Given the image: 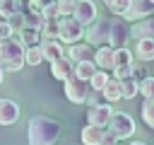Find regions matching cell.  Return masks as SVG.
<instances>
[{
  "mask_svg": "<svg viewBox=\"0 0 154 145\" xmlns=\"http://www.w3.org/2000/svg\"><path fill=\"white\" fill-rule=\"evenodd\" d=\"M60 135V123L51 116H34L26 128L29 145H53Z\"/></svg>",
  "mask_w": 154,
  "mask_h": 145,
  "instance_id": "cell-1",
  "label": "cell"
},
{
  "mask_svg": "<svg viewBox=\"0 0 154 145\" xmlns=\"http://www.w3.org/2000/svg\"><path fill=\"white\" fill-rule=\"evenodd\" d=\"M24 46L14 39V36H10V39H0V65H2V70L7 72H14V70H22L26 63H24Z\"/></svg>",
  "mask_w": 154,
  "mask_h": 145,
  "instance_id": "cell-2",
  "label": "cell"
},
{
  "mask_svg": "<svg viewBox=\"0 0 154 145\" xmlns=\"http://www.w3.org/2000/svg\"><path fill=\"white\" fill-rule=\"evenodd\" d=\"M84 39L89 46H108V39H111V19H101L96 17L91 24L84 27Z\"/></svg>",
  "mask_w": 154,
  "mask_h": 145,
  "instance_id": "cell-3",
  "label": "cell"
},
{
  "mask_svg": "<svg viewBox=\"0 0 154 145\" xmlns=\"http://www.w3.org/2000/svg\"><path fill=\"white\" fill-rule=\"evenodd\" d=\"M106 130L113 133L116 140H125V138H130V135L135 133V121H132V116L125 114V111H113Z\"/></svg>",
  "mask_w": 154,
  "mask_h": 145,
  "instance_id": "cell-4",
  "label": "cell"
},
{
  "mask_svg": "<svg viewBox=\"0 0 154 145\" xmlns=\"http://www.w3.org/2000/svg\"><path fill=\"white\" fill-rule=\"evenodd\" d=\"M58 27H60V34H58V41L60 44H79L84 39V27L72 19V17H58Z\"/></svg>",
  "mask_w": 154,
  "mask_h": 145,
  "instance_id": "cell-5",
  "label": "cell"
},
{
  "mask_svg": "<svg viewBox=\"0 0 154 145\" xmlns=\"http://www.w3.org/2000/svg\"><path fill=\"white\" fill-rule=\"evenodd\" d=\"M89 82H84V80H79V77H75V75H70L67 80H65V97L72 102V104H84L87 102V94H89Z\"/></svg>",
  "mask_w": 154,
  "mask_h": 145,
  "instance_id": "cell-6",
  "label": "cell"
},
{
  "mask_svg": "<svg viewBox=\"0 0 154 145\" xmlns=\"http://www.w3.org/2000/svg\"><path fill=\"white\" fill-rule=\"evenodd\" d=\"M154 14V2L152 0H130L128 10L123 12V19L125 22H140V19H147Z\"/></svg>",
  "mask_w": 154,
  "mask_h": 145,
  "instance_id": "cell-7",
  "label": "cell"
},
{
  "mask_svg": "<svg viewBox=\"0 0 154 145\" xmlns=\"http://www.w3.org/2000/svg\"><path fill=\"white\" fill-rule=\"evenodd\" d=\"M128 36H130V27L123 17L118 19H111V39H108V46L111 48H123L128 44Z\"/></svg>",
  "mask_w": 154,
  "mask_h": 145,
  "instance_id": "cell-8",
  "label": "cell"
},
{
  "mask_svg": "<svg viewBox=\"0 0 154 145\" xmlns=\"http://www.w3.org/2000/svg\"><path fill=\"white\" fill-rule=\"evenodd\" d=\"M96 17H99V14H96V5H94V0H77V2H75L72 19H77L82 27L91 24Z\"/></svg>",
  "mask_w": 154,
  "mask_h": 145,
  "instance_id": "cell-9",
  "label": "cell"
},
{
  "mask_svg": "<svg viewBox=\"0 0 154 145\" xmlns=\"http://www.w3.org/2000/svg\"><path fill=\"white\" fill-rule=\"evenodd\" d=\"M111 116H113L111 104H96V106H89V111H87V121L91 126H99V128H106Z\"/></svg>",
  "mask_w": 154,
  "mask_h": 145,
  "instance_id": "cell-10",
  "label": "cell"
},
{
  "mask_svg": "<svg viewBox=\"0 0 154 145\" xmlns=\"http://www.w3.org/2000/svg\"><path fill=\"white\" fill-rule=\"evenodd\" d=\"M41 53H43V60H48V63H55V60H60L63 56H65V48H63V44L58 41V39H41Z\"/></svg>",
  "mask_w": 154,
  "mask_h": 145,
  "instance_id": "cell-11",
  "label": "cell"
},
{
  "mask_svg": "<svg viewBox=\"0 0 154 145\" xmlns=\"http://www.w3.org/2000/svg\"><path fill=\"white\" fill-rule=\"evenodd\" d=\"M65 56L72 60V63H87V60H94V46L89 44H72Z\"/></svg>",
  "mask_w": 154,
  "mask_h": 145,
  "instance_id": "cell-12",
  "label": "cell"
},
{
  "mask_svg": "<svg viewBox=\"0 0 154 145\" xmlns=\"http://www.w3.org/2000/svg\"><path fill=\"white\" fill-rule=\"evenodd\" d=\"M94 65L99 68V70H113L116 68V63H113V48L111 46H99L96 51H94Z\"/></svg>",
  "mask_w": 154,
  "mask_h": 145,
  "instance_id": "cell-13",
  "label": "cell"
},
{
  "mask_svg": "<svg viewBox=\"0 0 154 145\" xmlns=\"http://www.w3.org/2000/svg\"><path fill=\"white\" fill-rule=\"evenodd\" d=\"M72 72H75V63H72L67 56H63L60 60L51 63V75H53L55 80H60V82H65V80H67Z\"/></svg>",
  "mask_w": 154,
  "mask_h": 145,
  "instance_id": "cell-14",
  "label": "cell"
},
{
  "mask_svg": "<svg viewBox=\"0 0 154 145\" xmlns=\"http://www.w3.org/2000/svg\"><path fill=\"white\" fill-rule=\"evenodd\" d=\"M19 118V106L12 99H0V126H12Z\"/></svg>",
  "mask_w": 154,
  "mask_h": 145,
  "instance_id": "cell-15",
  "label": "cell"
},
{
  "mask_svg": "<svg viewBox=\"0 0 154 145\" xmlns=\"http://www.w3.org/2000/svg\"><path fill=\"white\" fill-rule=\"evenodd\" d=\"M130 36H135L137 41H140V39H154V17L132 22V27H130Z\"/></svg>",
  "mask_w": 154,
  "mask_h": 145,
  "instance_id": "cell-16",
  "label": "cell"
},
{
  "mask_svg": "<svg viewBox=\"0 0 154 145\" xmlns=\"http://www.w3.org/2000/svg\"><path fill=\"white\" fill-rule=\"evenodd\" d=\"M103 135H106V128H99V126H91V123H87L82 128V133H79L84 145H101Z\"/></svg>",
  "mask_w": 154,
  "mask_h": 145,
  "instance_id": "cell-17",
  "label": "cell"
},
{
  "mask_svg": "<svg viewBox=\"0 0 154 145\" xmlns=\"http://www.w3.org/2000/svg\"><path fill=\"white\" fill-rule=\"evenodd\" d=\"M101 97L106 99V104H111V102H120V99H123L120 80H116V77H108V82H106V85H103V89H101Z\"/></svg>",
  "mask_w": 154,
  "mask_h": 145,
  "instance_id": "cell-18",
  "label": "cell"
},
{
  "mask_svg": "<svg viewBox=\"0 0 154 145\" xmlns=\"http://www.w3.org/2000/svg\"><path fill=\"white\" fill-rule=\"evenodd\" d=\"M12 36L24 46V48H31V46H38L41 44V31H34V29H22V31H12Z\"/></svg>",
  "mask_w": 154,
  "mask_h": 145,
  "instance_id": "cell-19",
  "label": "cell"
},
{
  "mask_svg": "<svg viewBox=\"0 0 154 145\" xmlns=\"http://www.w3.org/2000/svg\"><path fill=\"white\" fill-rule=\"evenodd\" d=\"M113 63H116V68H132L135 65V53L130 48H125V46L123 48H113Z\"/></svg>",
  "mask_w": 154,
  "mask_h": 145,
  "instance_id": "cell-20",
  "label": "cell"
},
{
  "mask_svg": "<svg viewBox=\"0 0 154 145\" xmlns=\"http://www.w3.org/2000/svg\"><path fill=\"white\" fill-rule=\"evenodd\" d=\"M135 56H137L142 63L154 60V39H140L137 46H135Z\"/></svg>",
  "mask_w": 154,
  "mask_h": 145,
  "instance_id": "cell-21",
  "label": "cell"
},
{
  "mask_svg": "<svg viewBox=\"0 0 154 145\" xmlns=\"http://www.w3.org/2000/svg\"><path fill=\"white\" fill-rule=\"evenodd\" d=\"M43 24H46V19H43V14H41V12H34V10L24 12V29L41 31V29H43Z\"/></svg>",
  "mask_w": 154,
  "mask_h": 145,
  "instance_id": "cell-22",
  "label": "cell"
},
{
  "mask_svg": "<svg viewBox=\"0 0 154 145\" xmlns=\"http://www.w3.org/2000/svg\"><path fill=\"white\" fill-rule=\"evenodd\" d=\"M99 68L94 65V60H87V63H75V77H79V80H84V82H89L91 80V75L96 72Z\"/></svg>",
  "mask_w": 154,
  "mask_h": 145,
  "instance_id": "cell-23",
  "label": "cell"
},
{
  "mask_svg": "<svg viewBox=\"0 0 154 145\" xmlns=\"http://www.w3.org/2000/svg\"><path fill=\"white\" fill-rule=\"evenodd\" d=\"M120 89H123V99H135L140 94V82L135 77H125L120 80Z\"/></svg>",
  "mask_w": 154,
  "mask_h": 145,
  "instance_id": "cell-24",
  "label": "cell"
},
{
  "mask_svg": "<svg viewBox=\"0 0 154 145\" xmlns=\"http://www.w3.org/2000/svg\"><path fill=\"white\" fill-rule=\"evenodd\" d=\"M17 12H22L19 0H0V14H2L5 19L12 17V14H17Z\"/></svg>",
  "mask_w": 154,
  "mask_h": 145,
  "instance_id": "cell-25",
  "label": "cell"
},
{
  "mask_svg": "<svg viewBox=\"0 0 154 145\" xmlns=\"http://www.w3.org/2000/svg\"><path fill=\"white\" fill-rule=\"evenodd\" d=\"M43 60V53H41V46H31L24 51V63L26 65H38Z\"/></svg>",
  "mask_w": 154,
  "mask_h": 145,
  "instance_id": "cell-26",
  "label": "cell"
},
{
  "mask_svg": "<svg viewBox=\"0 0 154 145\" xmlns=\"http://www.w3.org/2000/svg\"><path fill=\"white\" fill-rule=\"evenodd\" d=\"M58 34H60V27H58V19H51V22H46L43 24V29H41V39H58Z\"/></svg>",
  "mask_w": 154,
  "mask_h": 145,
  "instance_id": "cell-27",
  "label": "cell"
},
{
  "mask_svg": "<svg viewBox=\"0 0 154 145\" xmlns=\"http://www.w3.org/2000/svg\"><path fill=\"white\" fill-rule=\"evenodd\" d=\"M106 82H108V72H106V70H96V72L91 75V80H89V87L96 89V92H101Z\"/></svg>",
  "mask_w": 154,
  "mask_h": 145,
  "instance_id": "cell-28",
  "label": "cell"
},
{
  "mask_svg": "<svg viewBox=\"0 0 154 145\" xmlns=\"http://www.w3.org/2000/svg\"><path fill=\"white\" fill-rule=\"evenodd\" d=\"M142 121L149 128H154V102L152 99H144L142 102Z\"/></svg>",
  "mask_w": 154,
  "mask_h": 145,
  "instance_id": "cell-29",
  "label": "cell"
},
{
  "mask_svg": "<svg viewBox=\"0 0 154 145\" xmlns=\"http://www.w3.org/2000/svg\"><path fill=\"white\" fill-rule=\"evenodd\" d=\"M140 94L144 97V99H154V77H142L140 80Z\"/></svg>",
  "mask_w": 154,
  "mask_h": 145,
  "instance_id": "cell-30",
  "label": "cell"
},
{
  "mask_svg": "<svg viewBox=\"0 0 154 145\" xmlns=\"http://www.w3.org/2000/svg\"><path fill=\"white\" fill-rule=\"evenodd\" d=\"M106 2V7L113 12V14H118V17H123V12L128 10V5H130V0H103Z\"/></svg>",
  "mask_w": 154,
  "mask_h": 145,
  "instance_id": "cell-31",
  "label": "cell"
},
{
  "mask_svg": "<svg viewBox=\"0 0 154 145\" xmlns=\"http://www.w3.org/2000/svg\"><path fill=\"white\" fill-rule=\"evenodd\" d=\"M75 2H77V0H55V5H58V14H60V17H72V12H75Z\"/></svg>",
  "mask_w": 154,
  "mask_h": 145,
  "instance_id": "cell-32",
  "label": "cell"
},
{
  "mask_svg": "<svg viewBox=\"0 0 154 145\" xmlns=\"http://www.w3.org/2000/svg\"><path fill=\"white\" fill-rule=\"evenodd\" d=\"M7 24L12 27V31H22L24 29V12H17V14L7 17Z\"/></svg>",
  "mask_w": 154,
  "mask_h": 145,
  "instance_id": "cell-33",
  "label": "cell"
},
{
  "mask_svg": "<svg viewBox=\"0 0 154 145\" xmlns=\"http://www.w3.org/2000/svg\"><path fill=\"white\" fill-rule=\"evenodd\" d=\"M41 14H43V19H46V22H51V19H58V17H60V14H58V5H55V2L46 5V7L41 10Z\"/></svg>",
  "mask_w": 154,
  "mask_h": 145,
  "instance_id": "cell-34",
  "label": "cell"
},
{
  "mask_svg": "<svg viewBox=\"0 0 154 145\" xmlns=\"http://www.w3.org/2000/svg\"><path fill=\"white\" fill-rule=\"evenodd\" d=\"M51 2H55V0H29V10H34V12H41L46 5H51Z\"/></svg>",
  "mask_w": 154,
  "mask_h": 145,
  "instance_id": "cell-35",
  "label": "cell"
},
{
  "mask_svg": "<svg viewBox=\"0 0 154 145\" xmlns=\"http://www.w3.org/2000/svg\"><path fill=\"white\" fill-rule=\"evenodd\" d=\"M99 97H101V92H96V89H89V94H87V102H84V104H89V106H96V104H101V102H99Z\"/></svg>",
  "mask_w": 154,
  "mask_h": 145,
  "instance_id": "cell-36",
  "label": "cell"
},
{
  "mask_svg": "<svg viewBox=\"0 0 154 145\" xmlns=\"http://www.w3.org/2000/svg\"><path fill=\"white\" fill-rule=\"evenodd\" d=\"M12 36V27L7 24V19H0V39H10Z\"/></svg>",
  "mask_w": 154,
  "mask_h": 145,
  "instance_id": "cell-37",
  "label": "cell"
},
{
  "mask_svg": "<svg viewBox=\"0 0 154 145\" xmlns=\"http://www.w3.org/2000/svg\"><path fill=\"white\" fill-rule=\"evenodd\" d=\"M113 143H118V140H116V135L106 130V135H103V140H101V145H113Z\"/></svg>",
  "mask_w": 154,
  "mask_h": 145,
  "instance_id": "cell-38",
  "label": "cell"
},
{
  "mask_svg": "<svg viewBox=\"0 0 154 145\" xmlns=\"http://www.w3.org/2000/svg\"><path fill=\"white\" fill-rule=\"evenodd\" d=\"M2 77H5V70H2V65H0V85H2Z\"/></svg>",
  "mask_w": 154,
  "mask_h": 145,
  "instance_id": "cell-39",
  "label": "cell"
},
{
  "mask_svg": "<svg viewBox=\"0 0 154 145\" xmlns=\"http://www.w3.org/2000/svg\"><path fill=\"white\" fill-rule=\"evenodd\" d=\"M130 145H147V143H142V140H132Z\"/></svg>",
  "mask_w": 154,
  "mask_h": 145,
  "instance_id": "cell-40",
  "label": "cell"
},
{
  "mask_svg": "<svg viewBox=\"0 0 154 145\" xmlns=\"http://www.w3.org/2000/svg\"><path fill=\"white\" fill-rule=\"evenodd\" d=\"M113 145H123V143H113Z\"/></svg>",
  "mask_w": 154,
  "mask_h": 145,
  "instance_id": "cell-41",
  "label": "cell"
},
{
  "mask_svg": "<svg viewBox=\"0 0 154 145\" xmlns=\"http://www.w3.org/2000/svg\"><path fill=\"white\" fill-rule=\"evenodd\" d=\"M0 19H5V17H2V14H0Z\"/></svg>",
  "mask_w": 154,
  "mask_h": 145,
  "instance_id": "cell-42",
  "label": "cell"
}]
</instances>
